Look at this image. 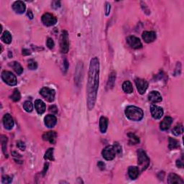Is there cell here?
Listing matches in <instances>:
<instances>
[{
  "mask_svg": "<svg viewBox=\"0 0 184 184\" xmlns=\"http://www.w3.org/2000/svg\"><path fill=\"white\" fill-rule=\"evenodd\" d=\"M99 80V61L97 57L91 60L87 81V106L89 110L94 109L95 106Z\"/></svg>",
  "mask_w": 184,
  "mask_h": 184,
  "instance_id": "cell-1",
  "label": "cell"
},
{
  "mask_svg": "<svg viewBox=\"0 0 184 184\" xmlns=\"http://www.w3.org/2000/svg\"><path fill=\"white\" fill-rule=\"evenodd\" d=\"M125 115L130 120L134 122H139L143 118V111L140 108L135 106H129L125 109Z\"/></svg>",
  "mask_w": 184,
  "mask_h": 184,
  "instance_id": "cell-2",
  "label": "cell"
},
{
  "mask_svg": "<svg viewBox=\"0 0 184 184\" xmlns=\"http://www.w3.org/2000/svg\"><path fill=\"white\" fill-rule=\"evenodd\" d=\"M137 163L139 165L141 171L145 170L150 165V158L146 153L142 149L137 151Z\"/></svg>",
  "mask_w": 184,
  "mask_h": 184,
  "instance_id": "cell-3",
  "label": "cell"
},
{
  "mask_svg": "<svg viewBox=\"0 0 184 184\" xmlns=\"http://www.w3.org/2000/svg\"><path fill=\"white\" fill-rule=\"evenodd\" d=\"M60 51H61L62 53H68V51L69 50V39H68V33L65 31V30L62 31L61 35H60Z\"/></svg>",
  "mask_w": 184,
  "mask_h": 184,
  "instance_id": "cell-4",
  "label": "cell"
},
{
  "mask_svg": "<svg viewBox=\"0 0 184 184\" xmlns=\"http://www.w3.org/2000/svg\"><path fill=\"white\" fill-rule=\"evenodd\" d=\"M2 79L9 86H15L18 83L16 76L10 71H4L2 73Z\"/></svg>",
  "mask_w": 184,
  "mask_h": 184,
  "instance_id": "cell-5",
  "label": "cell"
},
{
  "mask_svg": "<svg viewBox=\"0 0 184 184\" xmlns=\"http://www.w3.org/2000/svg\"><path fill=\"white\" fill-rule=\"evenodd\" d=\"M40 94L41 96L45 98L46 101L49 102H52L54 101L55 96H56V92L52 89L48 88V87H44L40 91Z\"/></svg>",
  "mask_w": 184,
  "mask_h": 184,
  "instance_id": "cell-6",
  "label": "cell"
},
{
  "mask_svg": "<svg viewBox=\"0 0 184 184\" xmlns=\"http://www.w3.org/2000/svg\"><path fill=\"white\" fill-rule=\"evenodd\" d=\"M102 156L105 160H112L116 156L117 153L113 145H108L102 150Z\"/></svg>",
  "mask_w": 184,
  "mask_h": 184,
  "instance_id": "cell-7",
  "label": "cell"
},
{
  "mask_svg": "<svg viewBox=\"0 0 184 184\" xmlns=\"http://www.w3.org/2000/svg\"><path fill=\"white\" fill-rule=\"evenodd\" d=\"M42 22L45 24V26H53L56 24L57 19L53 15L50 14V13H45L42 16L41 18Z\"/></svg>",
  "mask_w": 184,
  "mask_h": 184,
  "instance_id": "cell-8",
  "label": "cell"
},
{
  "mask_svg": "<svg viewBox=\"0 0 184 184\" xmlns=\"http://www.w3.org/2000/svg\"><path fill=\"white\" fill-rule=\"evenodd\" d=\"M135 84L137 86L138 92L140 94H144L148 88V83L145 79H135Z\"/></svg>",
  "mask_w": 184,
  "mask_h": 184,
  "instance_id": "cell-9",
  "label": "cell"
},
{
  "mask_svg": "<svg viewBox=\"0 0 184 184\" xmlns=\"http://www.w3.org/2000/svg\"><path fill=\"white\" fill-rule=\"evenodd\" d=\"M127 43L133 49H140L143 47V44L140 40L135 36H129L127 38Z\"/></svg>",
  "mask_w": 184,
  "mask_h": 184,
  "instance_id": "cell-10",
  "label": "cell"
},
{
  "mask_svg": "<svg viewBox=\"0 0 184 184\" xmlns=\"http://www.w3.org/2000/svg\"><path fill=\"white\" fill-rule=\"evenodd\" d=\"M151 115L155 119H159L163 115V109L158 106L152 105L150 107Z\"/></svg>",
  "mask_w": 184,
  "mask_h": 184,
  "instance_id": "cell-11",
  "label": "cell"
},
{
  "mask_svg": "<svg viewBox=\"0 0 184 184\" xmlns=\"http://www.w3.org/2000/svg\"><path fill=\"white\" fill-rule=\"evenodd\" d=\"M12 9L17 14H23L25 12L26 6L25 4L22 1H17L15 2L12 5Z\"/></svg>",
  "mask_w": 184,
  "mask_h": 184,
  "instance_id": "cell-12",
  "label": "cell"
},
{
  "mask_svg": "<svg viewBox=\"0 0 184 184\" xmlns=\"http://www.w3.org/2000/svg\"><path fill=\"white\" fill-rule=\"evenodd\" d=\"M57 133L55 131H49L45 132L43 135V139L45 141H48L51 144H55L56 142Z\"/></svg>",
  "mask_w": 184,
  "mask_h": 184,
  "instance_id": "cell-13",
  "label": "cell"
},
{
  "mask_svg": "<svg viewBox=\"0 0 184 184\" xmlns=\"http://www.w3.org/2000/svg\"><path fill=\"white\" fill-rule=\"evenodd\" d=\"M3 124L5 129L10 130L14 127V121L12 116L9 114H6L3 117Z\"/></svg>",
  "mask_w": 184,
  "mask_h": 184,
  "instance_id": "cell-14",
  "label": "cell"
},
{
  "mask_svg": "<svg viewBox=\"0 0 184 184\" xmlns=\"http://www.w3.org/2000/svg\"><path fill=\"white\" fill-rule=\"evenodd\" d=\"M143 39L147 43H153L156 39V33L153 31H145L143 33Z\"/></svg>",
  "mask_w": 184,
  "mask_h": 184,
  "instance_id": "cell-15",
  "label": "cell"
},
{
  "mask_svg": "<svg viewBox=\"0 0 184 184\" xmlns=\"http://www.w3.org/2000/svg\"><path fill=\"white\" fill-rule=\"evenodd\" d=\"M45 125L48 128H53L57 123V119L56 116L53 115H48L44 119Z\"/></svg>",
  "mask_w": 184,
  "mask_h": 184,
  "instance_id": "cell-16",
  "label": "cell"
},
{
  "mask_svg": "<svg viewBox=\"0 0 184 184\" xmlns=\"http://www.w3.org/2000/svg\"><path fill=\"white\" fill-rule=\"evenodd\" d=\"M148 100L152 103H157L162 101V96L157 91H152L148 95Z\"/></svg>",
  "mask_w": 184,
  "mask_h": 184,
  "instance_id": "cell-17",
  "label": "cell"
},
{
  "mask_svg": "<svg viewBox=\"0 0 184 184\" xmlns=\"http://www.w3.org/2000/svg\"><path fill=\"white\" fill-rule=\"evenodd\" d=\"M168 182L169 184H173V183H178V184H183L184 183V181H183V179L178 176L176 174L173 173H171L169 174L168 178Z\"/></svg>",
  "mask_w": 184,
  "mask_h": 184,
  "instance_id": "cell-18",
  "label": "cell"
},
{
  "mask_svg": "<svg viewBox=\"0 0 184 184\" xmlns=\"http://www.w3.org/2000/svg\"><path fill=\"white\" fill-rule=\"evenodd\" d=\"M173 122V119L170 117H166L163 119L160 124V128L161 130L165 131L169 129Z\"/></svg>",
  "mask_w": 184,
  "mask_h": 184,
  "instance_id": "cell-19",
  "label": "cell"
},
{
  "mask_svg": "<svg viewBox=\"0 0 184 184\" xmlns=\"http://www.w3.org/2000/svg\"><path fill=\"white\" fill-rule=\"evenodd\" d=\"M35 107L37 112L39 114V115H42L45 111V109H46V107H45V104L44 102H43L40 99H37L35 102Z\"/></svg>",
  "mask_w": 184,
  "mask_h": 184,
  "instance_id": "cell-20",
  "label": "cell"
},
{
  "mask_svg": "<svg viewBox=\"0 0 184 184\" xmlns=\"http://www.w3.org/2000/svg\"><path fill=\"white\" fill-rule=\"evenodd\" d=\"M140 174V170L138 167L130 166L128 169V175L132 180H135L137 178Z\"/></svg>",
  "mask_w": 184,
  "mask_h": 184,
  "instance_id": "cell-21",
  "label": "cell"
},
{
  "mask_svg": "<svg viewBox=\"0 0 184 184\" xmlns=\"http://www.w3.org/2000/svg\"><path fill=\"white\" fill-rule=\"evenodd\" d=\"M108 127V119L104 117H101L99 119V128L102 133H105Z\"/></svg>",
  "mask_w": 184,
  "mask_h": 184,
  "instance_id": "cell-22",
  "label": "cell"
},
{
  "mask_svg": "<svg viewBox=\"0 0 184 184\" xmlns=\"http://www.w3.org/2000/svg\"><path fill=\"white\" fill-rule=\"evenodd\" d=\"M115 80H116V73L115 71H112L110 73L109 79H108L107 85V89H111L113 88L114 86H115Z\"/></svg>",
  "mask_w": 184,
  "mask_h": 184,
  "instance_id": "cell-23",
  "label": "cell"
},
{
  "mask_svg": "<svg viewBox=\"0 0 184 184\" xmlns=\"http://www.w3.org/2000/svg\"><path fill=\"white\" fill-rule=\"evenodd\" d=\"M9 66L14 69V71L16 72V73L18 75H21L22 73V72H23V68H22V67L18 62L14 61L12 63H10Z\"/></svg>",
  "mask_w": 184,
  "mask_h": 184,
  "instance_id": "cell-24",
  "label": "cell"
},
{
  "mask_svg": "<svg viewBox=\"0 0 184 184\" xmlns=\"http://www.w3.org/2000/svg\"><path fill=\"white\" fill-rule=\"evenodd\" d=\"M123 91L127 94H131L133 92V87H132V83L130 81H126L122 83Z\"/></svg>",
  "mask_w": 184,
  "mask_h": 184,
  "instance_id": "cell-25",
  "label": "cell"
},
{
  "mask_svg": "<svg viewBox=\"0 0 184 184\" xmlns=\"http://www.w3.org/2000/svg\"><path fill=\"white\" fill-rule=\"evenodd\" d=\"M1 39L2 40V42L6 43V44H9L12 40V35H11V33H9V31H7V30L4 32L2 35Z\"/></svg>",
  "mask_w": 184,
  "mask_h": 184,
  "instance_id": "cell-26",
  "label": "cell"
},
{
  "mask_svg": "<svg viewBox=\"0 0 184 184\" xmlns=\"http://www.w3.org/2000/svg\"><path fill=\"white\" fill-rule=\"evenodd\" d=\"M129 143L130 145H137L140 143V139L137 136H136L134 133H129Z\"/></svg>",
  "mask_w": 184,
  "mask_h": 184,
  "instance_id": "cell-27",
  "label": "cell"
},
{
  "mask_svg": "<svg viewBox=\"0 0 184 184\" xmlns=\"http://www.w3.org/2000/svg\"><path fill=\"white\" fill-rule=\"evenodd\" d=\"M178 145H179V143H178V140L173 139V138L169 137V145H168V147H169L170 150H174L178 148Z\"/></svg>",
  "mask_w": 184,
  "mask_h": 184,
  "instance_id": "cell-28",
  "label": "cell"
},
{
  "mask_svg": "<svg viewBox=\"0 0 184 184\" xmlns=\"http://www.w3.org/2000/svg\"><path fill=\"white\" fill-rule=\"evenodd\" d=\"M44 158L45 160H48L53 161L54 157H53V148H49L48 150L45 153Z\"/></svg>",
  "mask_w": 184,
  "mask_h": 184,
  "instance_id": "cell-29",
  "label": "cell"
},
{
  "mask_svg": "<svg viewBox=\"0 0 184 184\" xmlns=\"http://www.w3.org/2000/svg\"><path fill=\"white\" fill-rule=\"evenodd\" d=\"M172 132H173V134L176 136L181 134L182 133H183V125L182 124L176 125L175 128L173 129Z\"/></svg>",
  "mask_w": 184,
  "mask_h": 184,
  "instance_id": "cell-30",
  "label": "cell"
},
{
  "mask_svg": "<svg viewBox=\"0 0 184 184\" xmlns=\"http://www.w3.org/2000/svg\"><path fill=\"white\" fill-rule=\"evenodd\" d=\"M23 108L27 112H31L33 110V105L30 101H25L23 104Z\"/></svg>",
  "mask_w": 184,
  "mask_h": 184,
  "instance_id": "cell-31",
  "label": "cell"
},
{
  "mask_svg": "<svg viewBox=\"0 0 184 184\" xmlns=\"http://www.w3.org/2000/svg\"><path fill=\"white\" fill-rule=\"evenodd\" d=\"M11 98H12L13 101L15 102L20 101V98H21V95H20V92H19L18 89H15V90L14 91L12 95L11 96Z\"/></svg>",
  "mask_w": 184,
  "mask_h": 184,
  "instance_id": "cell-32",
  "label": "cell"
},
{
  "mask_svg": "<svg viewBox=\"0 0 184 184\" xmlns=\"http://www.w3.org/2000/svg\"><path fill=\"white\" fill-rule=\"evenodd\" d=\"M7 138L6 136L2 135V150L5 155H6V150H7Z\"/></svg>",
  "mask_w": 184,
  "mask_h": 184,
  "instance_id": "cell-33",
  "label": "cell"
},
{
  "mask_svg": "<svg viewBox=\"0 0 184 184\" xmlns=\"http://www.w3.org/2000/svg\"><path fill=\"white\" fill-rule=\"evenodd\" d=\"M28 68L30 70H36L37 68V64L35 60H28Z\"/></svg>",
  "mask_w": 184,
  "mask_h": 184,
  "instance_id": "cell-34",
  "label": "cell"
},
{
  "mask_svg": "<svg viewBox=\"0 0 184 184\" xmlns=\"http://www.w3.org/2000/svg\"><path fill=\"white\" fill-rule=\"evenodd\" d=\"M114 148H115V151H116V153L118 155H122V147H121L120 145L118 143H115L114 144Z\"/></svg>",
  "mask_w": 184,
  "mask_h": 184,
  "instance_id": "cell-35",
  "label": "cell"
},
{
  "mask_svg": "<svg viewBox=\"0 0 184 184\" xmlns=\"http://www.w3.org/2000/svg\"><path fill=\"white\" fill-rule=\"evenodd\" d=\"M46 45H47V46H48V48L49 49L53 48L54 46H55V43H54L53 40L52 38H48V40H47Z\"/></svg>",
  "mask_w": 184,
  "mask_h": 184,
  "instance_id": "cell-36",
  "label": "cell"
},
{
  "mask_svg": "<svg viewBox=\"0 0 184 184\" xmlns=\"http://www.w3.org/2000/svg\"><path fill=\"white\" fill-rule=\"evenodd\" d=\"M12 181V178L11 177H9V176H4L2 177V181L3 183H10Z\"/></svg>",
  "mask_w": 184,
  "mask_h": 184,
  "instance_id": "cell-37",
  "label": "cell"
},
{
  "mask_svg": "<svg viewBox=\"0 0 184 184\" xmlns=\"http://www.w3.org/2000/svg\"><path fill=\"white\" fill-rule=\"evenodd\" d=\"M17 146H18V147L21 150L24 151V150H25V145H24V143H22V142L19 141L18 142V143H17Z\"/></svg>",
  "mask_w": 184,
  "mask_h": 184,
  "instance_id": "cell-38",
  "label": "cell"
},
{
  "mask_svg": "<svg viewBox=\"0 0 184 184\" xmlns=\"http://www.w3.org/2000/svg\"><path fill=\"white\" fill-rule=\"evenodd\" d=\"M52 7H53V8L55 9H58L59 8V7H60V2L59 1H55V2H53L52 3Z\"/></svg>",
  "mask_w": 184,
  "mask_h": 184,
  "instance_id": "cell-39",
  "label": "cell"
},
{
  "mask_svg": "<svg viewBox=\"0 0 184 184\" xmlns=\"http://www.w3.org/2000/svg\"><path fill=\"white\" fill-rule=\"evenodd\" d=\"M110 9H111V6L109 3H106V7H105V12H106V15L108 16L109 15L110 12Z\"/></svg>",
  "mask_w": 184,
  "mask_h": 184,
  "instance_id": "cell-40",
  "label": "cell"
},
{
  "mask_svg": "<svg viewBox=\"0 0 184 184\" xmlns=\"http://www.w3.org/2000/svg\"><path fill=\"white\" fill-rule=\"evenodd\" d=\"M97 166L102 170H104V168H105V164L104 163V162H102V161H99V162H98Z\"/></svg>",
  "mask_w": 184,
  "mask_h": 184,
  "instance_id": "cell-41",
  "label": "cell"
},
{
  "mask_svg": "<svg viewBox=\"0 0 184 184\" xmlns=\"http://www.w3.org/2000/svg\"><path fill=\"white\" fill-rule=\"evenodd\" d=\"M176 166L178 168H183V163L181 160H176Z\"/></svg>",
  "mask_w": 184,
  "mask_h": 184,
  "instance_id": "cell-42",
  "label": "cell"
},
{
  "mask_svg": "<svg viewBox=\"0 0 184 184\" xmlns=\"http://www.w3.org/2000/svg\"><path fill=\"white\" fill-rule=\"evenodd\" d=\"M49 111H52L53 113H57L58 112V108H57L56 106H52V107H50V109H49Z\"/></svg>",
  "mask_w": 184,
  "mask_h": 184,
  "instance_id": "cell-43",
  "label": "cell"
},
{
  "mask_svg": "<svg viewBox=\"0 0 184 184\" xmlns=\"http://www.w3.org/2000/svg\"><path fill=\"white\" fill-rule=\"evenodd\" d=\"M22 54L24 56H28V55H30V52L27 49H24V50H22Z\"/></svg>",
  "mask_w": 184,
  "mask_h": 184,
  "instance_id": "cell-44",
  "label": "cell"
},
{
  "mask_svg": "<svg viewBox=\"0 0 184 184\" xmlns=\"http://www.w3.org/2000/svg\"><path fill=\"white\" fill-rule=\"evenodd\" d=\"M27 16L29 17L30 19H31V20H33V12H32L30 9H29V10L27 11Z\"/></svg>",
  "mask_w": 184,
  "mask_h": 184,
  "instance_id": "cell-45",
  "label": "cell"
},
{
  "mask_svg": "<svg viewBox=\"0 0 184 184\" xmlns=\"http://www.w3.org/2000/svg\"><path fill=\"white\" fill-rule=\"evenodd\" d=\"M63 65L65 66V70H66V71H67V69H68V63L67 60H66V59H65V60H64Z\"/></svg>",
  "mask_w": 184,
  "mask_h": 184,
  "instance_id": "cell-46",
  "label": "cell"
}]
</instances>
